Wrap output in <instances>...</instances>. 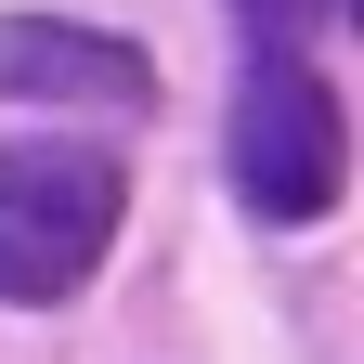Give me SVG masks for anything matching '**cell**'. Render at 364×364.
Returning a JSON list of instances; mask_svg holds the SVG:
<instances>
[{
	"mask_svg": "<svg viewBox=\"0 0 364 364\" xmlns=\"http://www.w3.org/2000/svg\"><path fill=\"white\" fill-rule=\"evenodd\" d=\"M117 247V156L91 144H0V299L53 312Z\"/></svg>",
	"mask_w": 364,
	"mask_h": 364,
	"instance_id": "6da1fadb",
	"label": "cell"
},
{
	"mask_svg": "<svg viewBox=\"0 0 364 364\" xmlns=\"http://www.w3.org/2000/svg\"><path fill=\"white\" fill-rule=\"evenodd\" d=\"M235 182L260 221H326L338 182H351V117L338 91L312 78L299 53H260L247 91H235Z\"/></svg>",
	"mask_w": 364,
	"mask_h": 364,
	"instance_id": "7a4b0ae2",
	"label": "cell"
},
{
	"mask_svg": "<svg viewBox=\"0 0 364 364\" xmlns=\"http://www.w3.org/2000/svg\"><path fill=\"white\" fill-rule=\"evenodd\" d=\"M0 105H156V65L105 26H65V14H0Z\"/></svg>",
	"mask_w": 364,
	"mask_h": 364,
	"instance_id": "3957f363",
	"label": "cell"
},
{
	"mask_svg": "<svg viewBox=\"0 0 364 364\" xmlns=\"http://www.w3.org/2000/svg\"><path fill=\"white\" fill-rule=\"evenodd\" d=\"M235 14H247V39H260V53H299V39L326 26V0H235Z\"/></svg>",
	"mask_w": 364,
	"mask_h": 364,
	"instance_id": "277c9868",
	"label": "cell"
}]
</instances>
